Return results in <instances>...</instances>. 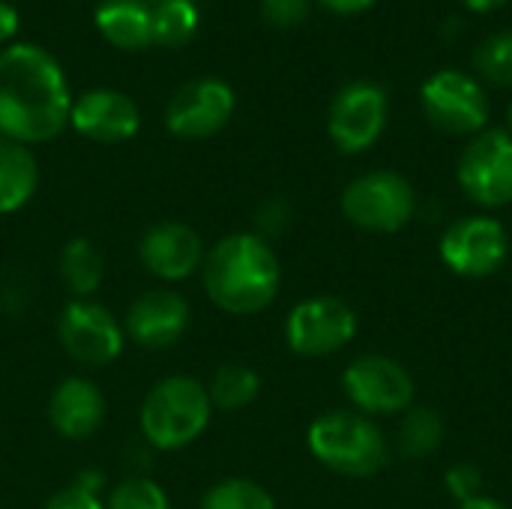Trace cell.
<instances>
[{
    "label": "cell",
    "instance_id": "cell-15",
    "mask_svg": "<svg viewBox=\"0 0 512 509\" xmlns=\"http://www.w3.org/2000/svg\"><path fill=\"white\" fill-rule=\"evenodd\" d=\"M204 255L207 249L201 234L180 219H159L138 237V258L144 270L168 285L198 276Z\"/></svg>",
    "mask_w": 512,
    "mask_h": 509
},
{
    "label": "cell",
    "instance_id": "cell-4",
    "mask_svg": "<svg viewBox=\"0 0 512 509\" xmlns=\"http://www.w3.org/2000/svg\"><path fill=\"white\" fill-rule=\"evenodd\" d=\"M306 447L327 471L351 480L375 477L390 459L381 426L360 411H327L315 417L306 432Z\"/></svg>",
    "mask_w": 512,
    "mask_h": 509
},
{
    "label": "cell",
    "instance_id": "cell-14",
    "mask_svg": "<svg viewBox=\"0 0 512 509\" xmlns=\"http://www.w3.org/2000/svg\"><path fill=\"white\" fill-rule=\"evenodd\" d=\"M192 327V306L189 300L174 288H147L141 291L123 315V333L126 342L147 348V351H165L174 348Z\"/></svg>",
    "mask_w": 512,
    "mask_h": 509
},
{
    "label": "cell",
    "instance_id": "cell-12",
    "mask_svg": "<svg viewBox=\"0 0 512 509\" xmlns=\"http://www.w3.org/2000/svg\"><path fill=\"white\" fill-rule=\"evenodd\" d=\"M441 261L465 279L495 276L510 258V234L492 216H462L441 237Z\"/></svg>",
    "mask_w": 512,
    "mask_h": 509
},
{
    "label": "cell",
    "instance_id": "cell-32",
    "mask_svg": "<svg viewBox=\"0 0 512 509\" xmlns=\"http://www.w3.org/2000/svg\"><path fill=\"white\" fill-rule=\"evenodd\" d=\"M315 3L333 15H360V12H369L378 0H315Z\"/></svg>",
    "mask_w": 512,
    "mask_h": 509
},
{
    "label": "cell",
    "instance_id": "cell-11",
    "mask_svg": "<svg viewBox=\"0 0 512 509\" xmlns=\"http://www.w3.org/2000/svg\"><path fill=\"white\" fill-rule=\"evenodd\" d=\"M342 390L354 411L372 420L405 414L417 393L411 372L387 354H363L351 360L342 372Z\"/></svg>",
    "mask_w": 512,
    "mask_h": 509
},
{
    "label": "cell",
    "instance_id": "cell-20",
    "mask_svg": "<svg viewBox=\"0 0 512 509\" xmlns=\"http://www.w3.org/2000/svg\"><path fill=\"white\" fill-rule=\"evenodd\" d=\"M57 276L72 300H87L105 279V258L90 237H69L57 255Z\"/></svg>",
    "mask_w": 512,
    "mask_h": 509
},
{
    "label": "cell",
    "instance_id": "cell-10",
    "mask_svg": "<svg viewBox=\"0 0 512 509\" xmlns=\"http://www.w3.org/2000/svg\"><path fill=\"white\" fill-rule=\"evenodd\" d=\"M357 312L339 297L300 300L285 318V345L306 360L330 357L348 348L357 336Z\"/></svg>",
    "mask_w": 512,
    "mask_h": 509
},
{
    "label": "cell",
    "instance_id": "cell-3",
    "mask_svg": "<svg viewBox=\"0 0 512 509\" xmlns=\"http://www.w3.org/2000/svg\"><path fill=\"white\" fill-rule=\"evenodd\" d=\"M210 420L213 405L207 387L192 375L159 378L138 408V432L159 453L186 450L207 432Z\"/></svg>",
    "mask_w": 512,
    "mask_h": 509
},
{
    "label": "cell",
    "instance_id": "cell-28",
    "mask_svg": "<svg viewBox=\"0 0 512 509\" xmlns=\"http://www.w3.org/2000/svg\"><path fill=\"white\" fill-rule=\"evenodd\" d=\"M291 219H294V210H291V201L282 198V195H270L258 204L255 216H252V231L258 237H264L267 243L279 240L288 228H291Z\"/></svg>",
    "mask_w": 512,
    "mask_h": 509
},
{
    "label": "cell",
    "instance_id": "cell-33",
    "mask_svg": "<svg viewBox=\"0 0 512 509\" xmlns=\"http://www.w3.org/2000/svg\"><path fill=\"white\" fill-rule=\"evenodd\" d=\"M21 21H18V9L12 3L0 0V45H9V39L18 33Z\"/></svg>",
    "mask_w": 512,
    "mask_h": 509
},
{
    "label": "cell",
    "instance_id": "cell-7",
    "mask_svg": "<svg viewBox=\"0 0 512 509\" xmlns=\"http://www.w3.org/2000/svg\"><path fill=\"white\" fill-rule=\"evenodd\" d=\"M57 342L63 354L78 366L105 369L123 354L126 333H123V321L105 303L87 297V300H69L60 309Z\"/></svg>",
    "mask_w": 512,
    "mask_h": 509
},
{
    "label": "cell",
    "instance_id": "cell-17",
    "mask_svg": "<svg viewBox=\"0 0 512 509\" xmlns=\"http://www.w3.org/2000/svg\"><path fill=\"white\" fill-rule=\"evenodd\" d=\"M105 411L108 405L102 390L96 387V381L84 375H66L63 381H57L45 405V417L54 435L72 444L90 441L102 429Z\"/></svg>",
    "mask_w": 512,
    "mask_h": 509
},
{
    "label": "cell",
    "instance_id": "cell-29",
    "mask_svg": "<svg viewBox=\"0 0 512 509\" xmlns=\"http://www.w3.org/2000/svg\"><path fill=\"white\" fill-rule=\"evenodd\" d=\"M444 486L447 492L459 501V504H468L474 498H483V474L477 465L471 462H456L447 477H444Z\"/></svg>",
    "mask_w": 512,
    "mask_h": 509
},
{
    "label": "cell",
    "instance_id": "cell-31",
    "mask_svg": "<svg viewBox=\"0 0 512 509\" xmlns=\"http://www.w3.org/2000/svg\"><path fill=\"white\" fill-rule=\"evenodd\" d=\"M33 285L27 282V273H21V270H12V273H6L3 279H0V306L9 312V315H18L21 309H27V303H30V291Z\"/></svg>",
    "mask_w": 512,
    "mask_h": 509
},
{
    "label": "cell",
    "instance_id": "cell-23",
    "mask_svg": "<svg viewBox=\"0 0 512 509\" xmlns=\"http://www.w3.org/2000/svg\"><path fill=\"white\" fill-rule=\"evenodd\" d=\"M198 509H276V501L249 477H225L201 495Z\"/></svg>",
    "mask_w": 512,
    "mask_h": 509
},
{
    "label": "cell",
    "instance_id": "cell-24",
    "mask_svg": "<svg viewBox=\"0 0 512 509\" xmlns=\"http://www.w3.org/2000/svg\"><path fill=\"white\" fill-rule=\"evenodd\" d=\"M198 30V6L192 0H165L153 6V45L183 48Z\"/></svg>",
    "mask_w": 512,
    "mask_h": 509
},
{
    "label": "cell",
    "instance_id": "cell-22",
    "mask_svg": "<svg viewBox=\"0 0 512 509\" xmlns=\"http://www.w3.org/2000/svg\"><path fill=\"white\" fill-rule=\"evenodd\" d=\"M444 444V417L429 405H411L399 423L396 450L402 459L417 462L438 453Z\"/></svg>",
    "mask_w": 512,
    "mask_h": 509
},
{
    "label": "cell",
    "instance_id": "cell-21",
    "mask_svg": "<svg viewBox=\"0 0 512 509\" xmlns=\"http://www.w3.org/2000/svg\"><path fill=\"white\" fill-rule=\"evenodd\" d=\"M204 387H207V396H210L213 411L234 414V411L249 408L258 399V393H261V375L252 366L240 363V360H228V363H222L210 375V381Z\"/></svg>",
    "mask_w": 512,
    "mask_h": 509
},
{
    "label": "cell",
    "instance_id": "cell-30",
    "mask_svg": "<svg viewBox=\"0 0 512 509\" xmlns=\"http://www.w3.org/2000/svg\"><path fill=\"white\" fill-rule=\"evenodd\" d=\"M309 12H312V0H261V18L279 30H291L303 24Z\"/></svg>",
    "mask_w": 512,
    "mask_h": 509
},
{
    "label": "cell",
    "instance_id": "cell-9",
    "mask_svg": "<svg viewBox=\"0 0 512 509\" xmlns=\"http://www.w3.org/2000/svg\"><path fill=\"white\" fill-rule=\"evenodd\" d=\"M390 99L378 81L360 78L348 81L330 102L327 111V135L339 153H366L387 129Z\"/></svg>",
    "mask_w": 512,
    "mask_h": 509
},
{
    "label": "cell",
    "instance_id": "cell-16",
    "mask_svg": "<svg viewBox=\"0 0 512 509\" xmlns=\"http://www.w3.org/2000/svg\"><path fill=\"white\" fill-rule=\"evenodd\" d=\"M69 126L96 144H126L141 129V111L132 96L111 87H93L72 99Z\"/></svg>",
    "mask_w": 512,
    "mask_h": 509
},
{
    "label": "cell",
    "instance_id": "cell-25",
    "mask_svg": "<svg viewBox=\"0 0 512 509\" xmlns=\"http://www.w3.org/2000/svg\"><path fill=\"white\" fill-rule=\"evenodd\" d=\"M474 72L483 84L512 90V30H498L477 45Z\"/></svg>",
    "mask_w": 512,
    "mask_h": 509
},
{
    "label": "cell",
    "instance_id": "cell-26",
    "mask_svg": "<svg viewBox=\"0 0 512 509\" xmlns=\"http://www.w3.org/2000/svg\"><path fill=\"white\" fill-rule=\"evenodd\" d=\"M105 509H174V504L153 477L132 474L108 492Z\"/></svg>",
    "mask_w": 512,
    "mask_h": 509
},
{
    "label": "cell",
    "instance_id": "cell-2",
    "mask_svg": "<svg viewBox=\"0 0 512 509\" xmlns=\"http://www.w3.org/2000/svg\"><path fill=\"white\" fill-rule=\"evenodd\" d=\"M201 285L207 300L237 318L258 315L273 306L282 288V264L264 237L255 231H234L216 240L201 264Z\"/></svg>",
    "mask_w": 512,
    "mask_h": 509
},
{
    "label": "cell",
    "instance_id": "cell-37",
    "mask_svg": "<svg viewBox=\"0 0 512 509\" xmlns=\"http://www.w3.org/2000/svg\"><path fill=\"white\" fill-rule=\"evenodd\" d=\"M144 3H147V6H150V3H153V6H159V3H165V0H144Z\"/></svg>",
    "mask_w": 512,
    "mask_h": 509
},
{
    "label": "cell",
    "instance_id": "cell-36",
    "mask_svg": "<svg viewBox=\"0 0 512 509\" xmlns=\"http://www.w3.org/2000/svg\"><path fill=\"white\" fill-rule=\"evenodd\" d=\"M504 129H507V132L512 135V102L507 105V126H504Z\"/></svg>",
    "mask_w": 512,
    "mask_h": 509
},
{
    "label": "cell",
    "instance_id": "cell-34",
    "mask_svg": "<svg viewBox=\"0 0 512 509\" xmlns=\"http://www.w3.org/2000/svg\"><path fill=\"white\" fill-rule=\"evenodd\" d=\"M507 3L510 0H462V6L471 9V12H495V9H501Z\"/></svg>",
    "mask_w": 512,
    "mask_h": 509
},
{
    "label": "cell",
    "instance_id": "cell-19",
    "mask_svg": "<svg viewBox=\"0 0 512 509\" xmlns=\"http://www.w3.org/2000/svg\"><path fill=\"white\" fill-rule=\"evenodd\" d=\"M39 189V162L30 147L0 135V216H12L33 201Z\"/></svg>",
    "mask_w": 512,
    "mask_h": 509
},
{
    "label": "cell",
    "instance_id": "cell-18",
    "mask_svg": "<svg viewBox=\"0 0 512 509\" xmlns=\"http://www.w3.org/2000/svg\"><path fill=\"white\" fill-rule=\"evenodd\" d=\"M93 21L108 45L120 51H141L153 45V6L144 0H105Z\"/></svg>",
    "mask_w": 512,
    "mask_h": 509
},
{
    "label": "cell",
    "instance_id": "cell-35",
    "mask_svg": "<svg viewBox=\"0 0 512 509\" xmlns=\"http://www.w3.org/2000/svg\"><path fill=\"white\" fill-rule=\"evenodd\" d=\"M459 509H507L501 501H495V498H474V501H468V504H459Z\"/></svg>",
    "mask_w": 512,
    "mask_h": 509
},
{
    "label": "cell",
    "instance_id": "cell-5",
    "mask_svg": "<svg viewBox=\"0 0 512 509\" xmlns=\"http://www.w3.org/2000/svg\"><path fill=\"white\" fill-rule=\"evenodd\" d=\"M420 111L432 129L453 138H474L489 129V93L477 75L438 69L420 84Z\"/></svg>",
    "mask_w": 512,
    "mask_h": 509
},
{
    "label": "cell",
    "instance_id": "cell-1",
    "mask_svg": "<svg viewBox=\"0 0 512 509\" xmlns=\"http://www.w3.org/2000/svg\"><path fill=\"white\" fill-rule=\"evenodd\" d=\"M72 93L54 54L33 42L0 51V135L24 147L48 144L69 126Z\"/></svg>",
    "mask_w": 512,
    "mask_h": 509
},
{
    "label": "cell",
    "instance_id": "cell-13",
    "mask_svg": "<svg viewBox=\"0 0 512 509\" xmlns=\"http://www.w3.org/2000/svg\"><path fill=\"white\" fill-rule=\"evenodd\" d=\"M237 108L234 87L222 78H192L165 105V129L180 141H207L219 135Z\"/></svg>",
    "mask_w": 512,
    "mask_h": 509
},
{
    "label": "cell",
    "instance_id": "cell-27",
    "mask_svg": "<svg viewBox=\"0 0 512 509\" xmlns=\"http://www.w3.org/2000/svg\"><path fill=\"white\" fill-rule=\"evenodd\" d=\"M42 509H105L102 501V474L99 471H84L78 474L69 486L54 492Z\"/></svg>",
    "mask_w": 512,
    "mask_h": 509
},
{
    "label": "cell",
    "instance_id": "cell-8",
    "mask_svg": "<svg viewBox=\"0 0 512 509\" xmlns=\"http://www.w3.org/2000/svg\"><path fill=\"white\" fill-rule=\"evenodd\" d=\"M456 180L462 192L489 210L512 204V135L501 126H489L480 135L468 138Z\"/></svg>",
    "mask_w": 512,
    "mask_h": 509
},
{
    "label": "cell",
    "instance_id": "cell-6",
    "mask_svg": "<svg viewBox=\"0 0 512 509\" xmlns=\"http://www.w3.org/2000/svg\"><path fill=\"white\" fill-rule=\"evenodd\" d=\"M345 219L372 234H396L402 231L417 213V192L414 186L396 171H366L354 177L339 201Z\"/></svg>",
    "mask_w": 512,
    "mask_h": 509
}]
</instances>
